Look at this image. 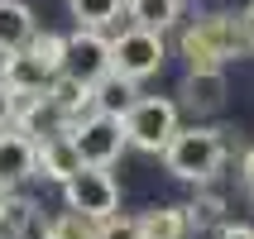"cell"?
I'll use <instances>...</instances> for the list:
<instances>
[{
	"instance_id": "1",
	"label": "cell",
	"mask_w": 254,
	"mask_h": 239,
	"mask_svg": "<svg viewBox=\"0 0 254 239\" xmlns=\"http://www.w3.org/2000/svg\"><path fill=\"white\" fill-rule=\"evenodd\" d=\"M163 163L183 182H211L216 172H221V163H226V143H221L216 129L192 125V129H178L173 134V143L163 148Z\"/></svg>"
},
{
	"instance_id": "2",
	"label": "cell",
	"mask_w": 254,
	"mask_h": 239,
	"mask_svg": "<svg viewBox=\"0 0 254 239\" xmlns=\"http://www.w3.org/2000/svg\"><path fill=\"white\" fill-rule=\"evenodd\" d=\"M240 43H245V29L230 14H211V19H197L183 34V53L192 62V72H221L226 57L240 53Z\"/></svg>"
},
{
	"instance_id": "3",
	"label": "cell",
	"mask_w": 254,
	"mask_h": 239,
	"mask_svg": "<svg viewBox=\"0 0 254 239\" xmlns=\"http://www.w3.org/2000/svg\"><path fill=\"white\" fill-rule=\"evenodd\" d=\"M120 120H125L129 148H139V153H163L178 134V105L163 96H139Z\"/></svg>"
},
{
	"instance_id": "4",
	"label": "cell",
	"mask_w": 254,
	"mask_h": 239,
	"mask_svg": "<svg viewBox=\"0 0 254 239\" xmlns=\"http://www.w3.org/2000/svg\"><path fill=\"white\" fill-rule=\"evenodd\" d=\"M163 34L158 29H144V24H129L120 39H111V72L129 77V82H144L163 67Z\"/></svg>"
},
{
	"instance_id": "5",
	"label": "cell",
	"mask_w": 254,
	"mask_h": 239,
	"mask_svg": "<svg viewBox=\"0 0 254 239\" xmlns=\"http://www.w3.org/2000/svg\"><path fill=\"white\" fill-rule=\"evenodd\" d=\"M72 143H77V153H82L86 168H111L120 148H125V120L120 115H106V110H91L82 115V125L72 129Z\"/></svg>"
},
{
	"instance_id": "6",
	"label": "cell",
	"mask_w": 254,
	"mask_h": 239,
	"mask_svg": "<svg viewBox=\"0 0 254 239\" xmlns=\"http://www.w3.org/2000/svg\"><path fill=\"white\" fill-rule=\"evenodd\" d=\"M63 196H67V211H82L91 220H111L115 206H120V187L106 168H82L77 177L63 182Z\"/></svg>"
},
{
	"instance_id": "7",
	"label": "cell",
	"mask_w": 254,
	"mask_h": 239,
	"mask_svg": "<svg viewBox=\"0 0 254 239\" xmlns=\"http://www.w3.org/2000/svg\"><path fill=\"white\" fill-rule=\"evenodd\" d=\"M72 77H82V82L96 86L101 77H111V39H101V29H82L67 39V67Z\"/></svg>"
},
{
	"instance_id": "8",
	"label": "cell",
	"mask_w": 254,
	"mask_h": 239,
	"mask_svg": "<svg viewBox=\"0 0 254 239\" xmlns=\"http://www.w3.org/2000/svg\"><path fill=\"white\" fill-rule=\"evenodd\" d=\"M0 177L5 182H24V177H39V143L29 139L19 125L0 129Z\"/></svg>"
},
{
	"instance_id": "9",
	"label": "cell",
	"mask_w": 254,
	"mask_h": 239,
	"mask_svg": "<svg viewBox=\"0 0 254 239\" xmlns=\"http://www.w3.org/2000/svg\"><path fill=\"white\" fill-rule=\"evenodd\" d=\"M0 82L10 86L14 96H39V91H48L53 72L43 67L29 48H19V53H0Z\"/></svg>"
},
{
	"instance_id": "10",
	"label": "cell",
	"mask_w": 254,
	"mask_h": 239,
	"mask_svg": "<svg viewBox=\"0 0 254 239\" xmlns=\"http://www.w3.org/2000/svg\"><path fill=\"white\" fill-rule=\"evenodd\" d=\"M86 163L82 153H77V143H72V129L67 134H48V139L39 143V177H48V182H67V177H77Z\"/></svg>"
},
{
	"instance_id": "11",
	"label": "cell",
	"mask_w": 254,
	"mask_h": 239,
	"mask_svg": "<svg viewBox=\"0 0 254 239\" xmlns=\"http://www.w3.org/2000/svg\"><path fill=\"white\" fill-rule=\"evenodd\" d=\"M48 100H53V110L63 120H77L82 110H96V86L82 82V77H72V72H58L53 82H48Z\"/></svg>"
},
{
	"instance_id": "12",
	"label": "cell",
	"mask_w": 254,
	"mask_h": 239,
	"mask_svg": "<svg viewBox=\"0 0 254 239\" xmlns=\"http://www.w3.org/2000/svg\"><path fill=\"white\" fill-rule=\"evenodd\" d=\"M39 29H34V10L24 0H0V53H19L29 48Z\"/></svg>"
},
{
	"instance_id": "13",
	"label": "cell",
	"mask_w": 254,
	"mask_h": 239,
	"mask_svg": "<svg viewBox=\"0 0 254 239\" xmlns=\"http://www.w3.org/2000/svg\"><path fill=\"white\" fill-rule=\"evenodd\" d=\"M125 14L134 19V24L144 29H173L178 24V14H183V0H125Z\"/></svg>"
},
{
	"instance_id": "14",
	"label": "cell",
	"mask_w": 254,
	"mask_h": 239,
	"mask_svg": "<svg viewBox=\"0 0 254 239\" xmlns=\"http://www.w3.org/2000/svg\"><path fill=\"white\" fill-rule=\"evenodd\" d=\"M192 230V215L183 206H163V211H149L139 220V239H183Z\"/></svg>"
},
{
	"instance_id": "15",
	"label": "cell",
	"mask_w": 254,
	"mask_h": 239,
	"mask_svg": "<svg viewBox=\"0 0 254 239\" xmlns=\"http://www.w3.org/2000/svg\"><path fill=\"white\" fill-rule=\"evenodd\" d=\"M129 105H134V82H129V77L111 72V77H101V82H96V110H106V115H125Z\"/></svg>"
},
{
	"instance_id": "16",
	"label": "cell",
	"mask_w": 254,
	"mask_h": 239,
	"mask_svg": "<svg viewBox=\"0 0 254 239\" xmlns=\"http://www.w3.org/2000/svg\"><path fill=\"white\" fill-rule=\"evenodd\" d=\"M67 10H72V19L82 29H106V24L120 19L125 0H67Z\"/></svg>"
},
{
	"instance_id": "17",
	"label": "cell",
	"mask_w": 254,
	"mask_h": 239,
	"mask_svg": "<svg viewBox=\"0 0 254 239\" xmlns=\"http://www.w3.org/2000/svg\"><path fill=\"white\" fill-rule=\"evenodd\" d=\"M48 239H106V220H91L82 211H67L63 220L48 225Z\"/></svg>"
},
{
	"instance_id": "18",
	"label": "cell",
	"mask_w": 254,
	"mask_h": 239,
	"mask_svg": "<svg viewBox=\"0 0 254 239\" xmlns=\"http://www.w3.org/2000/svg\"><path fill=\"white\" fill-rule=\"evenodd\" d=\"M221 91H226L221 72H192V77H187V100L201 105V110H216V105H221Z\"/></svg>"
},
{
	"instance_id": "19",
	"label": "cell",
	"mask_w": 254,
	"mask_h": 239,
	"mask_svg": "<svg viewBox=\"0 0 254 239\" xmlns=\"http://www.w3.org/2000/svg\"><path fill=\"white\" fill-rule=\"evenodd\" d=\"M29 53L39 57L53 77L67 67V39H63V34H34V39H29Z\"/></svg>"
},
{
	"instance_id": "20",
	"label": "cell",
	"mask_w": 254,
	"mask_h": 239,
	"mask_svg": "<svg viewBox=\"0 0 254 239\" xmlns=\"http://www.w3.org/2000/svg\"><path fill=\"white\" fill-rule=\"evenodd\" d=\"M14 115H19V96H14L10 86L0 82V129H10V125H14Z\"/></svg>"
},
{
	"instance_id": "21",
	"label": "cell",
	"mask_w": 254,
	"mask_h": 239,
	"mask_svg": "<svg viewBox=\"0 0 254 239\" xmlns=\"http://www.w3.org/2000/svg\"><path fill=\"white\" fill-rule=\"evenodd\" d=\"M240 29H245V48H254V0L245 5V14H240Z\"/></svg>"
},
{
	"instance_id": "22",
	"label": "cell",
	"mask_w": 254,
	"mask_h": 239,
	"mask_svg": "<svg viewBox=\"0 0 254 239\" xmlns=\"http://www.w3.org/2000/svg\"><path fill=\"white\" fill-rule=\"evenodd\" d=\"M221 239H254V225H221Z\"/></svg>"
},
{
	"instance_id": "23",
	"label": "cell",
	"mask_w": 254,
	"mask_h": 239,
	"mask_svg": "<svg viewBox=\"0 0 254 239\" xmlns=\"http://www.w3.org/2000/svg\"><path fill=\"white\" fill-rule=\"evenodd\" d=\"M240 177H245V187H250V191H254V148H250V153H245V163H240Z\"/></svg>"
},
{
	"instance_id": "24",
	"label": "cell",
	"mask_w": 254,
	"mask_h": 239,
	"mask_svg": "<svg viewBox=\"0 0 254 239\" xmlns=\"http://www.w3.org/2000/svg\"><path fill=\"white\" fill-rule=\"evenodd\" d=\"M10 201H14V196H10V182L0 177V220H5V211H10Z\"/></svg>"
},
{
	"instance_id": "25",
	"label": "cell",
	"mask_w": 254,
	"mask_h": 239,
	"mask_svg": "<svg viewBox=\"0 0 254 239\" xmlns=\"http://www.w3.org/2000/svg\"><path fill=\"white\" fill-rule=\"evenodd\" d=\"M0 239H5V235H0Z\"/></svg>"
}]
</instances>
